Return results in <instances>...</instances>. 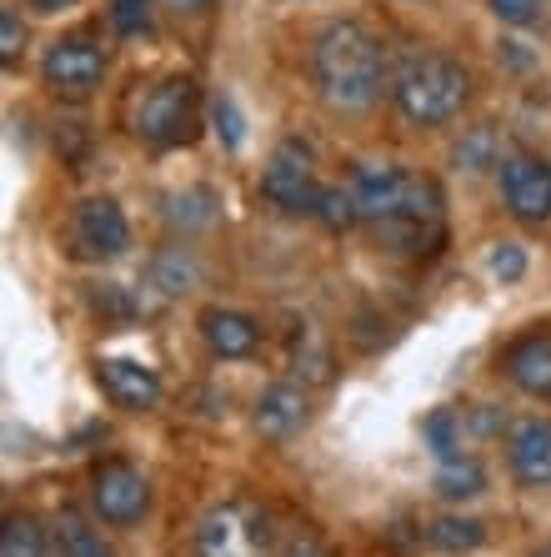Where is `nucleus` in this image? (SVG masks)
<instances>
[{
	"mask_svg": "<svg viewBox=\"0 0 551 557\" xmlns=\"http://www.w3.org/2000/svg\"><path fill=\"white\" fill-rule=\"evenodd\" d=\"M311 81L331 111H372L386 86L381 40L361 21H326L311 40Z\"/></svg>",
	"mask_w": 551,
	"mask_h": 557,
	"instance_id": "f257e3e1",
	"label": "nucleus"
},
{
	"mask_svg": "<svg viewBox=\"0 0 551 557\" xmlns=\"http://www.w3.org/2000/svg\"><path fill=\"white\" fill-rule=\"evenodd\" d=\"M391 101H397L406 126L436 131L466 111V101H472V71L456 55H441V51L411 55L397 71V81H391Z\"/></svg>",
	"mask_w": 551,
	"mask_h": 557,
	"instance_id": "f03ea898",
	"label": "nucleus"
},
{
	"mask_svg": "<svg viewBox=\"0 0 551 557\" xmlns=\"http://www.w3.org/2000/svg\"><path fill=\"white\" fill-rule=\"evenodd\" d=\"M276 543L271 518L246 497H226L196 522V557H271Z\"/></svg>",
	"mask_w": 551,
	"mask_h": 557,
	"instance_id": "7ed1b4c3",
	"label": "nucleus"
},
{
	"mask_svg": "<svg viewBox=\"0 0 551 557\" xmlns=\"http://www.w3.org/2000/svg\"><path fill=\"white\" fill-rule=\"evenodd\" d=\"M201 126V96H196L191 76H166L155 81L151 91L136 106V136L155 151H171V146H186Z\"/></svg>",
	"mask_w": 551,
	"mask_h": 557,
	"instance_id": "20e7f679",
	"label": "nucleus"
},
{
	"mask_svg": "<svg viewBox=\"0 0 551 557\" xmlns=\"http://www.w3.org/2000/svg\"><path fill=\"white\" fill-rule=\"evenodd\" d=\"M261 196H266L276 211H316V151H311L301 136H286L276 151H271L266 171H261Z\"/></svg>",
	"mask_w": 551,
	"mask_h": 557,
	"instance_id": "39448f33",
	"label": "nucleus"
},
{
	"mask_svg": "<svg viewBox=\"0 0 551 557\" xmlns=\"http://www.w3.org/2000/svg\"><path fill=\"white\" fill-rule=\"evenodd\" d=\"M40 76H46V86H51L55 96H65V101H86L105 81V51L90 36H61L40 55Z\"/></svg>",
	"mask_w": 551,
	"mask_h": 557,
	"instance_id": "423d86ee",
	"label": "nucleus"
},
{
	"mask_svg": "<svg viewBox=\"0 0 551 557\" xmlns=\"http://www.w3.org/2000/svg\"><path fill=\"white\" fill-rule=\"evenodd\" d=\"M497 186H501V207L512 211L516 221H547L551 216V161H537L526 151H506L497 166Z\"/></svg>",
	"mask_w": 551,
	"mask_h": 557,
	"instance_id": "0eeeda50",
	"label": "nucleus"
},
{
	"mask_svg": "<svg viewBox=\"0 0 551 557\" xmlns=\"http://www.w3.org/2000/svg\"><path fill=\"white\" fill-rule=\"evenodd\" d=\"M90 507H96V518L111 522V528H130V522H141L146 507H151V482L130 462H101L90 472Z\"/></svg>",
	"mask_w": 551,
	"mask_h": 557,
	"instance_id": "6e6552de",
	"label": "nucleus"
},
{
	"mask_svg": "<svg viewBox=\"0 0 551 557\" xmlns=\"http://www.w3.org/2000/svg\"><path fill=\"white\" fill-rule=\"evenodd\" d=\"M411 186L416 176L401 166H356L351 176V201H356V216L366 226H386V221H397L401 211L411 207Z\"/></svg>",
	"mask_w": 551,
	"mask_h": 557,
	"instance_id": "1a4fd4ad",
	"label": "nucleus"
},
{
	"mask_svg": "<svg viewBox=\"0 0 551 557\" xmlns=\"http://www.w3.org/2000/svg\"><path fill=\"white\" fill-rule=\"evenodd\" d=\"M306 422H311L306 382H271L256 397V407H251V428L266 442H291Z\"/></svg>",
	"mask_w": 551,
	"mask_h": 557,
	"instance_id": "9d476101",
	"label": "nucleus"
},
{
	"mask_svg": "<svg viewBox=\"0 0 551 557\" xmlns=\"http://www.w3.org/2000/svg\"><path fill=\"white\" fill-rule=\"evenodd\" d=\"M506 467L522 487H551V417H522L506 428Z\"/></svg>",
	"mask_w": 551,
	"mask_h": 557,
	"instance_id": "9b49d317",
	"label": "nucleus"
},
{
	"mask_svg": "<svg viewBox=\"0 0 551 557\" xmlns=\"http://www.w3.org/2000/svg\"><path fill=\"white\" fill-rule=\"evenodd\" d=\"M76 242L101 261L126 257V247H130L126 211H121L111 196H86V201L76 207Z\"/></svg>",
	"mask_w": 551,
	"mask_h": 557,
	"instance_id": "f8f14e48",
	"label": "nucleus"
},
{
	"mask_svg": "<svg viewBox=\"0 0 551 557\" xmlns=\"http://www.w3.org/2000/svg\"><path fill=\"white\" fill-rule=\"evenodd\" d=\"M501 372L516 392L551 403V332H526L501 351Z\"/></svg>",
	"mask_w": 551,
	"mask_h": 557,
	"instance_id": "ddd939ff",
	"label": "nucleus"
},
{
	"mask_svg": "<svg viewBox=\"0 0 551 557\" xmlns=\"http://www.w3.org/2000/svg\"><path fill=\"white\" fill-rule=\"evenodd\" d=\"M201 337H205V347H211V357H221V362H246V357H256V347H261V322L236 307H205Z\"/></svg>",
	"mask_w": 551,
	"mask_h": 557,
	"instance_id": "4468645a",
	"label": "nucleus"
},
{
	"mask_svg": "<svg viewBox=\"0 0 551 557\" xmlns=\"http://www.w3.org/2000/svg\"><path fill=\"white\" fill-rule=\"evenodd\" d=\"M96 376H101L105 397L116 407H126V412H151L161 403V376L146 362H136V357H105L96 367Z\"/></svg>",
	"mask_w": 551,
	"mask_h": 557,
	"instance_id": "2eb2a0df",
	"label": "nucleus"
},
{
	"mask_svg": "<svg viewBox=\"0 0 551 557\" xmlns=\"http://www.w3.org/2000/svg\"><path fill=\"white\" fill-rule=\"evenodd\" d=\"M146 282H151L155 297H186L196 282H201V267L186 247H161L146 267Z\"/></svg>",
	"mask_w": 551,
	"mask_h": 557,
	"instance_id": "dca6fc26",
	"label": "nucleus"
},
{
	"mask_svg": "<svg viewBox=\"0 0 551 557\" xmlns=\"http://www.w3.org/2000/svg\"><path fill=\"white\" fill-rule=\"evenodd\" d=\"M436 493L447 503H472V497L487 493V467L476 462L472 453H456L436 467Z\"/></svg>",
	"mask_w": 551,
	"mask_h": 557,
	"instance_id": "f3484780",
	"label": "nucleus"
},
{
	"mask_svg": "<svg viewBox=\"0 0 551 557\" xmlns=\"http://www.w3.org/2000/svg\"><path fill=\"white\" fill-rule=\"evenodd\" d=\"M51 537H55V553L61 557H116V547L101 537V528H90V522L80 518V512H71V507L55 518Z\"/></svg>",
	"mask_w": 551,
	"mask_h": 557,
	"instance_id": "a211bd4d",
	"label": "nucleus"
},
{
	"mask_svg": "<svg viewBox=\"0 0 551 557\" xmlns=\"http://www.w3.org/2000/svg\"><path fill=\"white\" fill-rule=\"evenodd\" d=\"M426 543L436 553H476L487 543V522L462 518V512H447V518H431L426 522Z\"/></svg>",
	"mask_w": 551,
	"mask_h": 557,
	"instance_id": "6ab92c4d",
	"label": "nucleus"
},
{
	"mask_svg": "<svg viewBox=\"0 0 551 557\" xmlns=\"http://www.w3.org/2000/svg\"><path fill=\"white\" fill-rule=\"evenodd\" d=\"M161 216L176 226V232H201L216 221V191H205V186H191V191H171Z\"/></svg>",
	"mask_w": 551,
	"mask_h": 557,
	"instance_id": "aec40b11",
	"label": "nucleus"
},
{
	"mask_svg": "<svg viewBox=\"0 0 551 557\" xmlns=\"http://www.w3.org/2000/svg\"><path fill=\"white\" fill-rule=\"evenodd\" d=\"M456 166L462 171H487V166H501V136H497V126H472L462 136V141H456Z\"/></svg>",
	"mask_w": 551,
	"mask_h": 557,
	"instance_id": "412c9836",
	"label": "nucleus"
},
{
	"mask_svg": "<svg viewBox=\"0 0 551 557\" xmlns=\"http://www.w3.org/2000/svg\"><path fill=\"white\" fill-rule=\"evenodd\" d=\"M422 442L436 453V462H447V457L462 453V417L451 412V407H436V412L422 417Z\"/></svg>",
	"mask_w": 551,
	"mask_h": 557,
	"instance_id": "4be33fe9",
	"label": "nucleus"
},
{
	"mask_svg": "<svg viewBox=\"0 0 551 557\" xmlns=\"http://www.w3.org/2000/svg\"><path fill=\"white\" fill-rule=\"evenodd\" d=\"M0 557H46V532L36 518L26 512H11L5 528H0Z\"/></svg>",
	"mask_w": 551,
	"mask_h": 557,
	"instance_id": "5701e85b",
	"label": "nucleus"
},
{
	"mask_svg": "<svg viewBox=\"0 0 551 557\" xmlns=\"http://www.w3.org/2000/svg\"><path fill=\"white\" fill-rule=\"evenodd\" d=\"M311 216H316L326 232H347V226H356L361 216H356V201H351V186H321Z\"/></svg>",
	"mask_w": 551,
	"mask_h": 557,
	"instance_id": "b1692460",
	"label": "nucleus"
},
{
	"mask_svg": "<svg viewBox=\"0 0 551 557\" xmlns=\"http://www.w3.org/2000/svg\"><path fill=\"white\" fill-rule=\"evenodd\" d=\"M111 26H116L121 36H151L155 0H111Z\"/></svg>",
	"mask_w": 551,
	"mask_h": 557,
	"instance_id": "393cba45",
	"label": "nucleus"
},
{
	"mask_svg": "<svg viewBox=\"0 0 551 557\" xmlns=\"http://www.w3.org/2000/svg\"><path fill=\"white\" fill-rule=\"evenodd\" d=\"M211 121H216V136H221L226 146H231V151L246 141V121H241V111H236V101H231L226 91H221L216 101H211Z\"/></svg>",
	"mask_w": 551,
	"mask_h": 557,
	"instance_id": "a878e982",
	"label": "nucleus"
},
{
	"mask_svg": "<svg viewBox=\"0 0 551 557\" xmlns=\"http://www.w3.org/2000/svg\"><path fill=\"white\" fill-rule=\"evenodd\" d=\"M21 51H26V21L15 5L0 11V61L5 65H21Z\"/></svg>",
	"mask_w": 551,
	"mask_h": 557,
	"instance_id": "bb28decb",
	"label": "nucleus"
},
{
	"mask_svg": "<svg viewBox=\"0 0 551 557\" xmlns=\"http://www.w3.org/2000/svg\"><path fill=\"white\" fill-rule=\"evenodd\" d=\"M491 276H497V282H522L526 276V247H516V242H501L497 251H491Z\"/></svg>",
	"mask_w": 551,
	"mask_h": 557,
	"instance_id": "cd10ccee",
	"label": "nucleus"
},
{
	"mask_svg": "<svg viewBox=\"0 0 551 557\" xmlns=\"http://www.w3.org/2000/svg\"><path fill=\"white\" fill-rule=\"evenodd\" d=\"M276 557H331V547L321 543L311 528H291L281 543H276Z\"/></svg>",
	"mask_w": 551,
	"mask_h": 557,
	"instance_id": "c85d7f7f",
	"label": "nucleus"
},
{
	"mask_svg": "<svg viewBox=\"0 0 551 557\" xmlns=\"http://www.w3.org/2000/svg\"><path fill=\"white\" fill-rule=\"evenodd\" d=\"M296 376L301 382H331V351L326 347H296Z\"/></svg>",
	"mask_w": 551,
	"mask_h": 557,
	"instance_id": "c756f323",
	"label": "nucleus"
},
{
	"mask_svg": "<svg viewBox=\"0 0 551 557\" xmlns=\"http://www.w3.org/2000/svg\"><path fill=\"white\" fill-rule=\"evenodd\" d=\"M541 11V0H491V15L501 26H531Z\"/></svg>",
	"mask_w": 551,
	"mask_h": 557,
	"instance_id": "7c9ffc66",
	"label": "nucleus"
},
{
	"mask_svg": "<svg viewBox=\"0 0 551 557\" xmlns=\"http://www.w3.org/2000/svg\"><path fill=\"white\" fill-rule=\"evenodd\" d=\"M155 5H161L171 21H180V26H191V21H205V15L216 11V0H155Z\"/></svg>",
	"mask_w": 551,
	"mask_h": 557,
	"instance_id": "2f4dec72",
	"label": "nucleus"
},
{
	"mask_svg": "<svg viewBox=\"0 0 551 557\" xmlns=\"http://www.w3.org/2000/svg\"><path fill=\"white\" fill-rule=\"evenodd\" d=\"M96 307L111 311V317H130V311H136V301L121 297V286H101V292H96Z\"/></svg>",
	"mask_w": 551,
	"mask_h": 557,
	"instance_id": "473e14b6",
	"label": "nucleus"
},
{
	"mask_svg": "<svg viewBox=\"0 0 551 557\" xmlns=\"http://www.w3.org/2000/svg\"><path fill=\"white\" fill-rule=\"evenodd\" d=\"M30 11H40V15H55V11H71V5H80V0H26Z\"/></svg>",
	"mask_w": 551,
	"mask_h": 557,
	"instance_id": "72a5a7b5",
	"label": "nucleus"
},
{
	"mask_svg": "<svg viewBox=\"0 0 551 557\" xmlns=\"http://www.w3.org/2000/svg\"><path fill=\"white\" fill-rule=\"evenodd\" d=\"M531 557H551V543H547V547H537V553H531Z\"/></svg>",
	"mask_w": 551,
	"mask_h": 557,
	"instance_id": "f704fd0d",
	"label": "nucleus"
}]
</instances>
